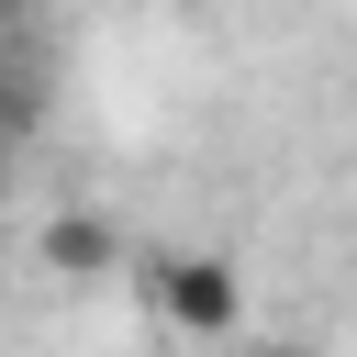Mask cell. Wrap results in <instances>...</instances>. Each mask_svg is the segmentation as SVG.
<instances>
[{
	"label": "cell",
	"instance_id": "cell-1",
	"mask_svg": "<svg viewBox=\"0 0 357 357\" xmlns=\"http://www.w3.org/2000/svg\"><path fill=\"white\" fill-rule=\"evenodd\" d=\"M145 301L178 324V335H234L245 324V279L223 257H145Z\"/></svg>",
	"mask_w": 357,
	"mask_h": 357
},
{
	"label": "cell",
	"instance_id": "cell-2",
	"mask_svg": "<svg viewBox=\"0 0 357 357\" xmlns=\"http://www.w3.org/2000/svg\"><path fill=\"white\" fill-rule=\"evenodd\" d=\"M112 257H123V234H112V223H78V212H67V223H45V268L89 279V268H112Z\"/></svg>",
	"mask_w": 357,
	"mask_h": 357
},
{
	"label": "cell",
	"instance_id": "cell-3",
	"mask_svg": "<svg viewBox=\"0 0 357 357\" xmlns=\"http://www.w3.org/2000/svg\"><path fill=\"white\" fill-rule=\"evenodd\" d=\"M257 357H301V346H257Z\"/></svg>",
	"mask_w": 357,
	"mask_h": 357
}]
</instances>
